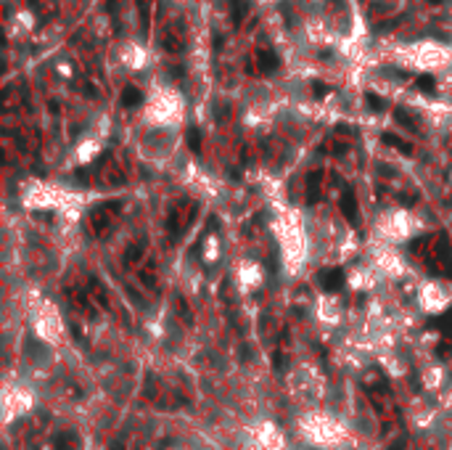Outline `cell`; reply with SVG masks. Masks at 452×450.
Here are the masks:
<instances>
[{
    "instance_id": "3",
    "label": "cell",
    "mask_w": 452,
    "mask_h": 450,
    "mask_svg": "<svg viewBox=\"0 0 452 450\" xmlns=\"http://www.w3.org/2000/svg\"><path fill=\"white\" fill-rule=\"evenodd\" d=\"M257 67L265 71V74H270V71L278 69V56H275L272 50H259V53H257Z\"/></svg>"
},
{
    "instance_id": "8",
    "label": "cell",
    "mask_w": 452,
    "mask_h": 450,
    "mask_svg": "<svg viewBox=\"0 0 452 450\" xmlns=\"http://www.w3.org/2000/svg\"><path fill=\"white\" fill-rule=\"evenodd\" d=\"M365 101H368V106L373 109V112H381V109H384V101L378 98L376 93H368V95H365Z\"/></svg>"
},
{
    "instance_id": "1",
    "label": "cell",
    "mask_w": 452,
    "mask_h": 450,
    "mask_svg": "<svg viewBox=\"0 0 452 450\" xmlns=\"http://www.w3.org/2000/svg\"><path fill=\"white\" fill-rule=\"evenodd\" d=\"M320 286H323L325 291H339L344 286V270H339V267L323 270L320 273Z\"/></svg>"
},
{
    "instance_id": "5",
    "label": "cell",
    "mask_w": 452,
    "mask_h": 450,
    "mask_svg": "<svg viewBox=\"0 0 452 450\" xmlns=\"http://www.w3.org/2000/svg\"><path fill=\"white\" fill-rule=\"evenodd\" d=\"M185 141H188V146H191V151L193 154H201V130L199 127H191L185 133Z\"/></svg>"
},
{
    "instance_id": "6",
    "label": "cell",
    "mask_w": 452,
    "mask_h": 450,
    "mask_svg": "<svg viewBox=\"0 0 452 450\" xmlns=\"http://www.w3.org/2000/svg\"><path fill=\"white\" fill-rule=\"evenodd\" d=\"M384 143H389V146L399 148L402 154H412V146H410V143H405L402 138H397V135H391V133H384Z\"/></svg>"
},
{
    "instance_id": "9",
    "label": "cell",
    "mask_w": 452,
    "mask_h": 450,
    "mask_svg": "<svg viewBox=\"0 0 452 450\" xmlns=\"http://www.w3.org/2000/svg\"><path fill=\"white\" fill-rule=\"evenodd\" d=\"M394 117H397V122H402V125H407L410 130H415V125H412V122H410V117L405 114V112H397Z\"/></svg>"
},
{
    "instance_id": "2",
    "label": "cell",
    "mask_w": 452,
    "mask_h": 450,
    "mask_svg": "<svg viewBox=\"0 0 452 450\" xmlns=\"http://www.w3.org/2000/svg\"><path fill=\"white\" fill-rule=\"evenodd\" d=\"M341 212L346 214V220L352 225H357V204H355V191L352 188H346L344 196H341Z\"/></svg>"
},
{
    "instance_id": "10",
    "label": "cell",
    "mask_w": 452,
    "mask_h": 450,
    "mask_svg": "<svg viewBox=\"0 0 452 450\" xmlns=\"http://www.w3.org/2000/svg\"><path fill=\"white\" fill-rule=\"evenodd\" d=\"M328 93V88L325 85H320V82H315V95H325Z\"/></svg>"
},
{
    "instance_id": "4",
    "label": "cell",
    "mask_w": 452,
    "mask_h": 450,
    "mask_svg": "<svg viewBox=\"0 0 452 450\" xmlns=\"http://www.w3.org/2000/svg\"><path fill=\"white\" fill-rule=\"evenodd\" d=\"M122 103L127 109H133V106H140L143 103V93L137 88H133V85H127V88L122 90Z\"/></svg>"
},
{
    "instance_id": "7",
    "label": "cell",
    "mask_w": 452,
    "mask_h": 450,
    "mask_svg": "<svg viewBox=\"0 0 452 450\" xmlns=\"http://www.w3.org/2000/svg\"><path fill=\"white\" fill-rule=\"evenodd\" d=\"M418 88L426 90V93H434V88H436L434 77H431V74H421V77H418Z\"/></svg>"
}]
</instances>
